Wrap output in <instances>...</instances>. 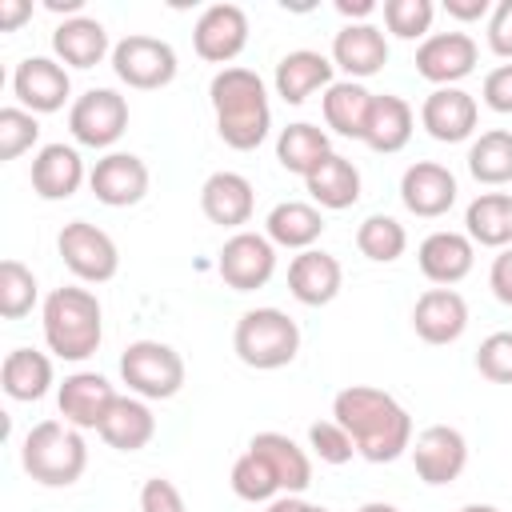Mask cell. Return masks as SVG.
<instances>
[{
    "label": "cell",
    "instance_id": "cell-6",
    "mask_svg": "<svg viewBox=\"0 0 512 512\" xmlns=\"http://www.w3.org/2000/svg\"><path fill=\"white\" fill-rule=\"evenodd\" d=\"M120 380L140 400H172L184 388V356L164 340H132L120 352Z\"/></svg>",
    "mask_w": 512,
    "mask_h": 512
},
{
    "label": "cell",
    "instance_id": "cell-50",
    "mask_svg": "<svg viewBox=\"0 0 512 512\" xmlns=\"http://www.w3.org/2000/svg\"><path fill=\"white\" fill-rule=\"evenodd\" d=\"M336 12L348 24H368V16L376 12V0H336Z\"/></svg>",
    "mask_w": 512,
    "mask_h": 512
},
{
    "label": "cell",
    "instance_id": "cell-21",
    "mask_svg": "<svg viewBox=\"0 0 512 512\" xmlns=\"http://www.w3.org/2000/svg\"><path fill=\"white\" fill-rule=\"evenodd\" d=\"M340 284H344V268L332 252L324 248H308V252H296L292 264H288V292L304 304V308H324L340 296Z\"/></svg>",
    "mask_w": 512,
    "mask_h": 512
},
{
    "label": "cell",
    "instance_id": "cell-15",
    "mask_svg": "<svg viewBox=\"0 0 512 512\" xmlns=\"http://www.w3.org/2000/svg\"><path fill=\"white\" fill-rule=\"evenodd\" d=\"M148 164L136 156V152H104L92 172H88V188L100 204L108 208H132L148 196Z\"/></svg>",
    "mask_w": 512,
    "mask_h": 512
},
{
    "label": "cell",
    "instance_id": "cell-20",
    "mask_svg": "<svg viewBox=\"0 0 512 512\" xmlns=\"http://www.w3.org/2000/svg\"><path fill=\"white\" fill-rule=\"evenodd\" d=\"M416 264L420 272L436 284V288H452L460 284L472 264H476V244L464 236V232H452V228H440V232H428L416 248Z\"/></svg>",
    "mask_w": 512,
    "mask_h": 512
},
{
    "label": "cell",
    "instance_id": "cell-30",
    "mask_svg": "<svg viewBox=\"0 0 512 512\" xmlns=\"http://www.w3.org/2000/svg\"><path fill=\"white\" fill-rule=\"evenodd\" d=\"M412 128H416V112L404 96L396 92H384L372 100V116H368V128H364V144L380 156H392L400 148H408L412 140Z\"/></svg>",
    "mask_w": 512,
    "mask_h": 512
},
{
    "label": "cell",
    "instance_id": "cell-52",
    "mask_svg": "<svg viewBox=\"0 0 512 512\" xmlns=\"http://www.w3.org/2000/svg\"><path fill=\"white\" fill-rule=\"evenodd\" d=\"M48 8H52V12H72V16H80L84 0H48Z\"/></svg>",
    "mask_w": 512,
    "mask_h": 512
},
{
    "label": "cell",
    "instance_id": "cell-13",
    "mask_svg": "<svg viewBox=\"0 0 512 512\" xmlns=\"http://www.w3.org/2000/svg\"><path fill=\"white\" fill-rule=\"evenodd\" d=\"M480 48L468 32H428L416 48V72L436 88H460L464 76L476 72Z\"/></svg>",
    "mask_w": 512,
    "mask_h": 512
},
{
    "label": "cell",
    "instance_id": "cell-40",
    "mask_svg": "<svg viewBox=\"0 0 512 512\" xmlns=\"http://www.w3.org/2000/svg\"><path fill=\"white\" fill-rule=\"evenodd\" d=\"M436 4L432 0H384V28L396 40H428Z\"/></svg>",
    "mask_w": 512,
    "mask_h": 512
},
{
    "label": "cell",
    "instance_id": "cell-53",
    "mask_svg": "<svg viewBox=\"0 0 512 512\" xmlns=\"http://www.w3.org/2000/svg\"><path fill=\"white\" fill-rule=\"evenodd\" d=\"M356 512H400L396 504H388V500H368V504H360Z\"/></svg>",
    "mask_w": 512,
    "mask_h": 512
},
{
    "label": "cell",
    "instance_id": "cell-3",
    "mask_svg": "<svg viewBox=\"0 0 512 512\" xmlns=\"http://www.w3.org/2000/svg\"><path fill=\"white\" fill-rule=\"evenodd\" d=\"M44 344L60 360H88L104 340V308L88 288H52L40 308Z\"/></svg>",
    "mask_w": 512,
    "mask_h": 512
},
{
    "label": "cell",
    "instance_id": "cell-42",
    "mask_svg": "<svg viewBox=\"0 0 512 512\" xmlns=\"http://www.w3.org/2000/svg\"><path fill=\"white\" fill-rule=\"evenodd\" d=\"M476 372L492 384H512V332H492L480 340Z\"/></svg>",
    "mask_w": 512,
    "mask_h": 512
},
{
    "label": "cell",
    "instance_id": "cell-2",
    "mask_svg": "<svg viewBox=\"0 0 512 512\" xmlns=\"http://www.w3.org/2000/svg\"><path fill=\"white\" fill-rule=\"evenodd\" d=\"M208 100H212V116H216V132L228 148L236 152H252L268 140L272 128V104H268V88L252 68H220L208 84Z\"/></svg>",
    "mask_w": 512,
    "mask_h": 512
},
{
    "label": "cell",
    "instance_id": "cell-29",
    "mask_svg": "<svg viewBox=\"0 0 512 512\" xmlns=\"http://www.w3.org/2000/svg\"><path fill=\"white\" fill-rule=\"evenodd\" d=\"M248 448L268 460V468L276 472L284 496H300L312 484V460H308V452L292 436H284V432H256L248 440Z\"/></svg>",
    "mask_w": 512,
    "mask_h": 512
},
{
    "label": "cell",
    "instance_id": "cell-33",
    "mask_svg": "<svg viewBox=\"0 0 512 512\" xmlns=\"http://www.w3.org/2000/svg\"><path fill=\"white\" fill-rule=\"evenodd\" d=\"M464 236L480 248H508L512 244V196L508 192H480L464 208Z\"/></svg>",
    "mask_w": 512,
    "mask_h": 512
},
{
    "label": "cell",
    "instance_id": "cell-1",
    "mask_svg": "<svg viewBox=\"0 0 512 512\" xmlns=\"http://www.w3.org/2000/svg\"><path fill=\"white\" fill-rule=\"evenodd\" d=\"M332 420L352 436L356 456L368 464H392L412 448V416L408 408L372 384H348L332 396Z\"/></svg>",
    "mask_w": 512,
    "mask_h": 512
},
{
    "label": "cell",
    "instance_id": "cell-36",
    "mask_svg": "<svg viewBox=\"0 0 512 512\" xmlns=\"http://www.w3.org/2000/svg\"><path fill=\"white\" fill-rule=\"evenodd\" d=\"M468 172L472 180L500 188L512 180V132L508 128H488L472 140L468 148Z\"/></svg>",
    "mask_w": 512,
    "mask_h": 512
},
{
    "label": "cell",
    "instance_id": "cell-37",
    "mask_svg": "<svg viewBox=\"0 0 512 512\" xmlns=\"http://www.w3.org/2000/svg\"><path fill=\"white\" fill-rule=\"evenodd\" d=\"M356 248H360V256H368L372 264H392V260L404 256L408 232H404V224H400L396 216L372 212V216H364L360 228H356Z\"/></svg>",
    "mask_w": 512,
    "mask_h": 512
},
{
    "label": "cell",
    "instance_id": "cell-51",
    "mask_svg": "<svg viewBox=\"0 0 512 512\" xmlns=\"http://www.w3.org/2000/svg\"><path fill=\"white\" fill-rule=\"evenodd\" d=\"M264 512H328L324 504H312V500H304V496H276Z\"/></svg>",
    "mask_w": 512,
    "mask_h": 512
},
{
    "label": "cell",
    "instance_id": "cell-9",
    "mask_svg": "<svg viewBox=\"0 0 512 512\" xmlns=\"http://www.w3.org/2000/svg\"><path fill=\"white\" fill-rule=\"evenodd\" d=\"M68 132L84 148H112L128 132V100L116 88H88L68 108Z\"/></svg>",
    "mask_w": 512,
    "mask_h": 512
},
{
    "label": "cell",
    "instance_id": "cell-26",
    "mask_svg": "<svg viewBox=\"0 0 512 512\" xmlns=\"http://www.w3.org/2000/svg\"><path fill=\"white\" fill-rule=\"evenodd\" d=\"M52 52L68 68H96L104 56H112V44L96 16H68L52 32Z\"/></svg>",
    "mask_w": 512,
    "mask_h": 512
},
{
    "label": "cell",
    "instance_id": "cell-12",
    "mask_svg": "<svg viewBox=\"0 0 512 512\" xmlns=\"http://www.w3.org/2000/svg\"><path fill=\"white\" fill-rule=\"evenodd\" d=\"M412 464H416V476L428 484V488H444L452 480H460V472L468 468V440L460 428L452 424H428L416 440H412Z\"/></svg>",
    "mask_w": 512,
    "mask_h": 512
},
{
    "label": "cell",
    "instance_id": "cell-41",
    "mask_svg": "<svg viewBox=\"0 0 512 512\" xmlns=\"http://www.w3.org/2000/svg\"><path fill=\"white\" fill-rule=\"evenodd\" d=\"M40 140V120L28 108H0V160L24 156Z\"/></svg>",
    "mask_w": 512,
    "mask_h": 512
},
{
    "label": "cell",
    "instance_id": "cell-7",
    "mask_svg": "<svg viewBox=\"0 0 512 512\" xmlns=\"http://www.w3.org/2000/svg\"><path fill=\"white\" fill-rule=\"evenodd\" d=\"M176 48L160 36H144V32H132L124 40L112 44V72L120 84L136 88V92H156V88H168L176 80Z\"/></svg>",
    "mask_w": 512,
    "mask_h": 512
},
{
    "label": "cell",
    "instance_id": "cell-46",
    "mask_svg": "<svg viewBox=\"0 0 512 512\" xmlns=\"http://www.w3.org/2000/svg\"><path fill=\"white\" fill-rule=\"evenodd\" d=\"M488 48L500 60H512V0L492 4V16H488Z\"/></svg>",
    "mask_w": 512,
    "mask_h": 512
},
{
    "label": "cell",
    "instance_id": "cell-49",
    "mask_svg": "<svg viewBox=\"0 0 512 512\" xmlns=\"http://www.w3.org/2000/svg\"><path fill=\"white\" fill-rule=\"evenodd\" d=\"M32 16V0H0V32H16Z\"/></svg>",
    "mask_w": 512,
    "mask_h": 512
},
{
    "label": "cell",
    "instance_id": "cell-38",
    "mask_svg": "<svg viewBox=\"0 0 512 512\" xmlns=\"http://www.w3.org/2000/svg\"><path fill=\"white\" fill-rule=\"evenodd\" d=\"M232 492H236L240 500H248V504H272L276 496H284L276 472H272L268 460L256 456L252 448H248L244 456H236V464H232Z\"/></svg>",
    "mask_w": 512,
    "mask_h": 512
},
{
    "label": "cell",
    "instance_id": "cell-48",
    "mask_svg": "<svg viewBox=\"0 0 512 512\" xmlns=\"http://www.w3.org/2000/svg\"><path fill=\"white\" fill-rule=\"evenodd\" d=\"M444 12L460 24H472V20L492 16V0H444Z\"/></svg>",
    "mask_w": 512,
    "mask_h": 512
},
{
    "label": "cell",
    "instance_id": "cell-28",
    "mask_svg": "<svg viewBox=\"0 0 512 512\" xmlns=\"http://www.w3.org/2000/svg\"><path fill=\"white\" fill-rule=\"evenodd\" d=\"M96 432L116 452H140L156 436V416H152L148 400H140V396H116V404L108 408V416H104V424Z\"/></svg>",
    "mask_w": 512,
    "mask_h": 512
},
{
    "label": "cell",
    "instance_id": "cell-19",
    "mask_svg": "<svg viewBox=\"0 0 512 512\" xmlns=\"http://www.w3.org/2000/svg\"><path fill=\"white\" fill-rule=\"evenodd\" d=\"M412 328L424 344H456L468 328V300L456 288H428L412 304Z\"/></svg>",
    "mask_w": 512,
    "mask_h": 512
},
{
    "label": "cell",
    "instance_id": "cell-17",
    "mask_svg": "<svg viewBox=\"0 0 512 512\" xmlns=\"http://www.w3.org/2000/svg\"><path fill=\"white\" fill-rule=\"evenodd\" d=\"M456 176L436 160H416L400 176V200L420 220H440L456 204Z\"/></svg>",
    "mask_w": 512,
    "mask_h": 512
},
{
    "label": "cell",
    "instance_id": "cell-16",
    "mask_svg": "<svg viewBox=\"0 0 512 512\" xmlns=\"http://www.w3.org/2000/svg\"><path fill=\"white\" fill-rule=\"evenodd\" d=\"M116 396L120 392H116V384L108 376L80 368V372L64 376V384L56 388V408H60L64 424H72L80 432H96L104 424L108 408L116 404Z\"/></svg>",
    "mask_w": 512,
    "mask_h": 512
},
{
    "label": "cell",
    "instance_id": "cell-14",
    "mask_svg": "<svg viewBox=\"0 0 512 512\" xmlns=\"http://www.w3.org/2000/svg\"><path fill=\"white\" fill-rule=\"evenodd\" d=\"M12 92L20 108H28L32 116H48L68 104L72 80H68V68L52 56H24L12 72Z\"/></svg>",
    "mask_w": 512,
    "mask_h": 512
},
{
    "label": "cell",
    "instance_id": "cell-11",
    "mask_svg": "<svg viewBox=\"0 0 512 512\" xmlns=\"http://www.w3.org/2000/svg\"><path fill=\"white\" fill-rule=\"evenodd\" d=\"M192 48L200 60L232 68L248 48V12L240 4H208L192 24Z\"/></svg>",
    "mask_w": 512,
    "mask_h": 512
},
{
    "label": "cell",
    "instance_id": "cell-25",
    "mask_svg": "<svg viewBox=\"0 0 512 512\" xmlns=\"http://www.w3.org/2000/svg\"><path fill=\"white\" fill-rule=\"evenodd\" d=\"M332 64L348 72V80H368L388 64V36L376 24H344L332 36Z\"/></svg>",
    "mask_w": 512,
    "mask_h": 512
},
{
    "label": "cell",
    "instance_id": "cell-24",
    "mask_svg": "<svg viewBox=\"0 0 512 512\" xmlns=\"http://www.w3.org/2000/svg\"><path fill=\"white\" fill-rule=\"evenodd\" d=\"M32 192L40 200H68L80 192V184L88 180L84 172V160L72 144H44L36 156H32Z\"/></svg>",
    "mask_w": 512,
    "mask_h": 512
},
{
    "label": "cell",
    "instance_id": "cell-32",
    "mask_svg": "<svg viewBox=\"0 0 512 512\" xmlns=\"http://www.w3.org/2000/svg\"><path fill=\"white\" fill-rule=\"evenodd\" d=\"M304 188H308L316 208L344 212V208H352L360 200V168L348 156L332 152V156L320 160V168L312 176H304Z\"/></svg>",
    "mask_w": 512,
    "mask_h": 512
},
{
    "label": "cell",
    "instance_id": "cell-35",
    "mask_svg": "<svg viewBox=\"0 0 512 512\" xmlns=\"http://www.w3.org/2000/svg\"><path fill=\"white\" fill-rule=\"evenodd\" d=\"M324 156H332V144H328V132L324 128H316L308 120H296V124L280 128V136H276V160H280L284 172L312 176Z\"/></svg>",
    "mask_w": 512,
    "mask_h": 512
},
{
    "label": "cell",
    "instance_id": "cell-44",
    "mask_svg": "<svg viewBox=\"0 0 512 512\" xmlns=\"http://www.w3.org/2000/svg\"><path fill=\"white\" fill-rule=\"evenodd\" d=\"M140 512H188V504H184V496H180V488L172 480L152 476L140 488Z\"/></svg>",
    "mask_w": 512,
    "mask_h": 512
},
{
    "label": "cell",
    "instance_id": "cell-54",
    "mask_svg": "<svg viewBox=\"0 0 512 512\" xmlns=\"http://www.w3.org/2000/svg\"><path fill=\"white\" fill-rule=\"evenodd\" d=\"M460 512H500V508H492V504H464Z\"/></svg>",
    "mask_w": 512,
    "mask_h": 512
},
{
    "label": "cell",
    "instance_id": "cell-8",
    "mask_svg": "<svg viewBox=\"0 0 512 512\" xmlns=\"http://www.w3.org/2000/svg\"><path fill=\"white\" fill-rule=\"evenodd\" d=\"M56 252L64 260V268L84 284H108L120 272L116 240L88 220H68L56 236Z\"/></svg>",
    "mask_w": 512,
    "mask_h": 512
},
{
    "label": "cell",
    "instance_id": "cell-47",
    "mask_svg": "<svg viewBox=\"0 0 512 512\" xmlns=\"http://www.w3.org/2000/svg\"><path fill=\"white\" fill-rule=\"evenodd\" d=\"M488 288H492V296H496L500 304H508V308H512V244H508V248H500V252L492 256Z\"/></svg>",
    "mask_w": 512,
    "mask_h": 512
},
{
    "label": "cell",
    "instance_id": "cell-10",
    "mask_svg": "<svg viewBox=\"0 0 512 512\" xmlns=\"http://www.w3.org/2000/svg\"><path fill=\"white\" fill-rule=\"evenodd\" d=\"M216 272L232 292H256L276 272V244L264 232H232L216 256Z\"/></svg>",
    "mask_w": 512,
    "mask_h": 512
},
{
    "label": "cell",
    "instance_id": "cell-31",
    "mask_svg": "<svg viewBox=\"0 0 512 512\" xmlns=\"http://www.w3.org/2000/svg\"><path fill=\"white\" fill-rule=\"evenodd\" d=\"M372 100H376V92H368L360 80H336V84L320 96L324 124H328L336 136L364 140L368 116H372Z\"/></svg>",
    "mask_w": 512,
    "mask_h": 512
},
{
    "label": "cell",
    "instance_id": "cell-5",
    "mask_svg": "<svg viewBox=\"0 0 512 512\" xmlns=\"http://www.w3.org/2000/svg\"><path fill=\"white\" fill-rule=\"evenodd\" d=\"M232 348H236L240 364H248L256 372H276V368L296 360V352H300V324L288 312H280V308H248L236 320Z\"/></svg>",
    "mask_w": 512,
    "mask_h": 512
},
{
    "label": "cell",
    "instance_id": "cell-18",
    "mask_svg": "<svg viewBox=\"0 0 512 512\" xmlns=\"http://www.w3.org/2000/svg\"><path fill=\"white\" fill-rule=\"evenodd\" d=\"M476 120H480V104L464 88H432L424 96V104H420V124L440 144L468 140L476 132Z\"/></svg>",
    "mask_w": 512,
    "mask_h": 512
},
{
    "label": "cell",
    "instance_id": "cell-4",
    "mask_svg": "<svg viewBox=\"0 0 512 512\" xmlns=\"http://www.w3.org/2000/svg\"><path fill=\"white\" fill-rule=\"evenodd\" d=\"M20 464L36 484L68 488L88 468V444H84L80 428H72L64 420H40L28 428V436L20 444Z\"/></svg>",
    "mask_w": 512,
    "mask_h": 512
},
{
    "label": "cell",
    "instance_id": "cell-45",
    "mask_svg": "<svg viewBox=\"0 0 512 512\" xmlns=\"http://www.w3.org/2000/svg\"><path fill=\"white\" fill-rule=\"evenodd\" d=\"M480 96H484V104H488L492 112L512 116V60H508V64H496V68L484 76Z\"/></svg>",
    "mask_w": 512,
    "mask_h": 512
},
{
    "label": "cell",
    "instance_id": "cell-34",
    "mask_svg": "<svg viewBox=\"0 0 512 512\" xmlns=\"http://www.w3.org/2000/svg\"><path fill=\"white\" fill-rule=\"evenodd\" d=\"M52 356L36 352V348H12L0 364V388L20 400V404H32L40 396H48L52 388Z\"/></svg>",
    "mask_w": 512,
    "mask_h": 512
},
{
    "label": "cell",
    "instance_id": "cell-43",
    "mask_svg": "<svg viewBox=\"0 0 512 512\" xmlns=\"http://www.w3.org/2000/svg\"><path fill=\"white\" fill-rule=\"evenodd\" d=\"M308 448H312L324 464H348V460L356 456L352 436H348L336 420H316V424H308Z\"/></svg>",
    "mask_w": 512,
    "mask_h": 512
},
{
    "label": "cell",
    "instance_id": "cell-23",
    "mask_svg": "<svg viewBox=\"0 0 512 512\" xmlns=\"http://www.w3.org/2000/svg\"><path fill=\"white\" fill-rule=\"evenodd\" d=\"M332 72H336L332 56L312 52V48H296V52L280 56L272 84H276V96H280L284 104H304L312 92H328V88L336 84Z\"/></svg>",
    "mask_w": 512,
    "mask_h": 512
},
{
    "label": "cell",
    "instance_id": "cell-22",
    "mask_svg": "<svg viewBox=\"0 0 512 512\" xmlns=\"http://www.w3.org/2000/svg\"><path fill=\"white\" fill-rule=\"evenodd\" d=\"M252 208H256V192H252V180L240 172L224 168L200 184V212L220 228L244 232V224L252 220Z\"/></svg>",
    "mask_w": 512,
    "mask_h": 512
},
{
    "label": "cell",
    "instance_id": "cell-39",
    "mask_svg": "<svg viewBox=\"0 0 512 512\" xmlns=\"http://www.w3.org/2000/svg\"><path fill=\"white\" fill-rule=\"evenodd\" d=\"M36 276L28 264L20 260H4L0 264V316L4 320H24L32 308H36Z\"/></svg>",
    "mask_w": 512,
    "mask_h": 512
},
{
    "label": "cell",
    "instance_id": "cell-27",
    "mask_svg": "<svg viewBox=\"0 0 512 512\" xmlns=\"http://www.w3.org/2000/svg\"><path fill=\"white\" fill-rule=\"evenodd\" d=\"M264 236L276 248H292V252H308L320 236H324V212L308 200H280L268 216H264Z\"/></svg>",
    "mask_w": 512,
    "mask_h": 512
}]
</instances>
